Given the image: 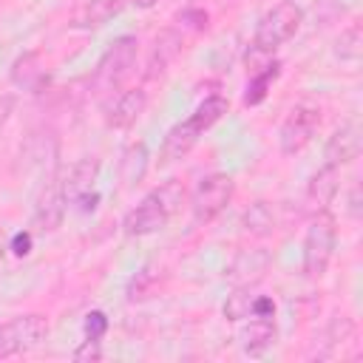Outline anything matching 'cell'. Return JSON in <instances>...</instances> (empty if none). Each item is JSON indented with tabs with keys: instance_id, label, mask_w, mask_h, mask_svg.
<instances>
[{
	"instance_id": "6da1fadb",
	"label": "cell",
	"mask_w": 363,
	"mask_h": 363,
	"mask_svg": "<svg viewBox=\"0 0 363 363\" xmlns=\"http://www.w3.org/2000/svg\"><path fill=\"white\" fill-rule=\"evenodd\" d=\"M184 184L179 179H167L164 184L153 187L122 221L125 235L139 238V235H150L159 233L162 227H167V221L182 210L184 204Z\"/></svg>"
},
{
	"instance_id": "7a4b0ae2",
	"label": "cell",
	"mask_w": 363,
	"mask_h": 363,
	"mask_svg": "<svg viewBox=\"0 0 363 363\" xmlns=\"http://www.w3.org/2000/svg\"><path fill=\"white\" fill-rule=\"evenodd\" d=\"M227 111H230V102H227L224 96H218V94H213V96H207L204 102H199L196 111H193L184 122H176V125L167 130V136H164V142H162L159 162H162V164H170V162L184 159V156L199 145V139H201Z\"/></svg>"
},
{
	"instance_id": "3957f363",
	"label": "cell",
	"mask_w": 363,
	"mask_h": 363,
	"mask_svg": "<svg viewBox=\"0 0 363 363\" xmlns=\"http://www.w3.org/2000/svg\"><path fill=\"white\" fill-rule=\"evenodd\" d=\"M303 23V9L292 0H281L272 9H267L252 31V54L272 57V51L284 43H289Z\"/></svg>"
},
{
	"instance_id": "277c9868",
	"label": "cell",
	"mask_w": 363,
	"mask_h": 363,
	"mask_svg": "<svg viewBox=\"0 0 363 363\" xmlns=\"http://www.w3.org/2000/svg\"><path fill=\"white\" fill-rule=\"evenodd\" d=\"M136 54H139V40L133 34L116 37L105 48V54L99 57V62L94 68V79H91L94 91L99 96H113V91H119L122 82L128 79V74L136 62Z\"/></svg>"
},
{
	"instance_id": "5b68a950",
	"label": "cell",
	"mask_w": 363,
	"mask_h": 363,
	"mask_svg": "<svg viewBox=\"0 0 363 363\" xmlns=\"http://www.w3.org/2000/svg\"><path fill=\"white\" fill-rule=\"evenodd\" d=\"M337 244V221L329 210H315L303 235V275L320 278L329 269V261L335 255Z\"/></svg>"
},
{
	"instance_id": "8992f818",
	"label": "cell",
	"mask_w": 363,
	"mask_h": 363,
	"mask_svg": "<svg viewBox=\"0 0 363 363\" xmlns=\"http://www.w3.org/2000/svg\"><path fill=\"white\" fill-rule=\"evenodd\" d=\"M233 193H235V182L230 173H210L204 176L193 196H190V210H193V221L196 224H210L216 221L227 204L233 201Z\"/></svg>"
},
{
	"instance_id": "52a82bcc",
	"label": "cell",
	"mask_w": 363,
	"mask_h": 363,
	"mask_svg": "<svg viewBox=\"0 0 363 363\" xmlns=\"http://www.w3.org/2000/svg\"><path fill=\"white\" fill-rule=\"evenodd\" d=\"M48 335V318L40 312L17 315L0 323V357H14L37 349Z\"/></svg>"
},
{
	"instance_id": "ba28073f",
	"label": "cell",
	"mask_w": 363,
	"mask_h": 363,
	"mask_svg": "<svg viewBox=\"0 0 363 363\" xmlns=\"http://www.w3.org/2000/svg\"><path fill=\"white\" fill-rule=\"evenodd\" d=\"M318 125H320V108H315V105H309V102L295 105V108L286 113V119L281 122V130H278L281 153H284V156L301 153V150L312 142Z\"/></svg>"
},
{
	"instance_id": "9c48e42d",
	"label": "cell",
	"mask_w": 363,
	"mask_h": 363,
	"mask_svg": "<svg viewBox=\"0 0 363 363\" xmlns=\"http://www.w3.org/2000/svg\"><path fill=\"white\" fill-rule=\"evenodd\" d=\"M65 193H62V176L57 164L45 173L40 193H37V207H34V230L37 233H54L62 224L65 216Z\"/></svg>"
},
{
	"instance_id": "30bf717a",
	"label": "cell",
	"mask_w": 363,
	"mask_h": 363,
	"mask_svg": "<svg viewBox=\"0 0 363 363\" xmlns=\"http://www.w3.org/2000/svg\"><path fill=\"white\" fill-rule=\"evenodd\" d=\"M360 145H363V136H360V125H357L354 119L337 125V128L332 130V136L326 139L323 164H332V167L349 164L352 159L360 156Z\"/></svg>"
},
{
	"instance_id": "8fae6325",
	"label": "cell",
	"mask_w": 363,
	"mask_h": 363,
	"mask_svg": "<svg viewBox=\"0 0 363 363\" xmlns=\"http://www.w3.org/2000/svg\"><path fill=\"white\" fill-rule=\"evenodd\" d=\"M278 326L275 318H247V323L238 329V346L250 357H261L269 346H275Z\"/></svg>"
},
{
	"instance_id": "7c38bea8",
	"label": "cell",
	"mask_w": 363,
	"mask_h": 363,
	"mask_svg": "<svg viewBox=\"0 0 363 363\" xmlns=\"http://www.w3.org/2000/svg\"><path fill=\"white\" fill-rule=\"evenodd\" d=\"M96 179H99V162L94 156L79 159L68 176L62 179V193H65V204H77L82 196L96 190Z\"/></svg>"
},
{
	"instance_id": "4fadbf2b",
	"label": "cell",
	"mask_w": 363,
	"mask_h": 363,
	"mask_svg": "<svg viewBox=\"0 0 363 363\" xmlns=\"http://www.w3.org/2000/svg\"><path fill=\"white\" fill-rule=\"evenodd\" d=\"M147 108V94L142 88H130V91H122L111 105H108V125L111 128H119V130H128Z\"/></svg>"
},
{
	"instance_id": "5bb4252c",
	"label": "cell",
	"mask_w": 363,
	"mask_h": 363,
	"mask_svg": "<svg viewBox=\"0 0 363 363\" xmlns=\"http://www.w3.org/2000/svg\"><path fill=\"white\" fill-rule=\"evenodd\" d=\"M267 269H269V252L267 250H244L233 258L227 275L235 286H252L255 281L264 278Z\"/></svg>"
},
{
	"instance_id": "9a60e30c",
	"label": "cell",
	"mask_w": 363,
	"mask_h": 363,
	"mask_svg": "<svg viewBox=\"0 0 363 363\" xmlns=\"http://www.w3.org/2000/svg\"><path fill=\"white\" fill-rule=\"evenodd\" d=\"M11 82L17 88H26V91H43V85L48 82V71H45V62L37 51H26L14 60L11 65Z\"/></svg>"
},
{
	"instance_id": "2e32d148",
	"label": "cell",
	"mask_w": 363,
	"mask_h": 363,
	"mask_svg": "<svg viewBox=\"0 0 363 363\" xmlns=\"http://www.w3.org/2000/svg\"><path fill=\"white\" fill-rule=\"evenodd\" d=\"M337 190H340V167L323 164V167L309 179L306 201L312 204V210H329V204L335 201Z\"/></svg>"
},
{
	"instance_id": "e0dca14e",
	"label": "cell",
	"mask_w": 363,
	"mask_h": 363,
	"mask_svg": "<svg viewBox=\"0 0 363 363\" xmlns=\"http://www.w3.org/2000/svg\"><path fill=\"white\" fill-rule=\"evenodd\" d=\"M147 164H150V153H147V145L145 142H130L125 150H122V159H119V182L125 190H133L145 173H147Z\"/></svg>"
},
{
	"instance_id": "ac0fdd59",
	"label": "cell",
	"mask_w": 363,
	"mask_h": 363,
	"mask_svg": "<svg viewBox=\"0 0 363 363\" xmlns=\"http://www.w3.org/2000/svg\"><path fill=\"white\" fill-rule=\"evenodd\" d=\"M122 6H125V0H88V3L79 9L74 26H77V28H99V26H105L111 17H116V14L122 11Z\"/></svg>"
},
{
	"instance_id": "d6986e66",
	"label": "cell",
	"mask_w": 363,
	"mask_h": 363,
	"mask_svg": "<svg viewBox=\"0 0 363 363\" xmlns=\"http://www.w3.org/2000/svg\"><path fill=\"white\" fill-rule=\"evenodd\" d=\"M278 77H281V62H278V60H269L264 68H258V71L250 77V82H247L244 105H250V108H252V105H261Z\"/></svg>"
},
{
	"instance_id": "ffe728a7",
	"label": "cell",
	"mask_w": 363,
	"mask_h": 363,
	"mask_svg": "<svg viewBox=\"0 0 363 363\" xmlns=\"http://www.w3.org/2000/svg\"><path fill=\"white\" fill-rule=\"evenodd\" d=\"M179 45H182V37L176 31H164L162 37H156V45H153V54L147 62V79H156L159 74H164L170 60L179 54Z\"/></svg>"
},
{
	"instance_id": "44dd1931",
	"label": "cell",
	"mask_w": 363,
	"mask_h": 363,
	"mask_svg": "<svg viewBox=\"0 0 363 363\" xmlns=\"http://www.w3.org/2000/svg\"><path fill=\"white\" fill-rule=\"evenodd\" d=\"M241 227H244V233H250V235H269L272 230H275V218H272V210H269V204L267 201H255V204H250L247 210H244V216H241Z\"/></svg>"
},
{
	"instance_id": "7402d4cb",
	"label": "cell",
	"mask_w": 363,
	"mask_h": 363,
	"mask_svg": "<svg viewBox=\"0 0 363 363\" xmlns=\"http://www.w3.org/2000/svg\"><path fill=\"white\" fill-rule=\"evenodd\" d=\"M252 306H255V292H250V286H235L224 301V318L247 320L252 318Z\"/></svg>"
},
{
	"instance_id": "603a6c76",
	"label": "cell",
	"mask_w": 363,
	"mask_h": 363,
	"mask_svg": "<svg viewBox=\"0 0 363 363\" xmlns=\"http://www.w3.org/2000/svg\"><path fill=\"white\" fill-rule=\"evenodd\" d=\"M360 45H363V34H360V26H349L346 31H340V37L335 40V54L346 62H354L360 60Z\"/></svg>"
},
{
	"instance_id": "cb8c5ba5",
	"label": "cell",
	"mask_w": 363,
	"mask_h": 363,
	"mask_svg": "<svg viewBox=\"0 0 363 363\" xmlns=\"http://www.w3.org/2000/svg\"><path fill=\"white\" fill-rule=\"evenodd\" d=\"M108 332V315L102 309H91L82 320V335L91 337V340H102Z\"/></svg>"
},
{
	"instance_id": "d4e9b609",
	"label": "cell",
	"mask_w": 363,
	"mask_h": 363,
	"mask_svg": "<svg viewBox=\"0 0 363 363\" xmlns=\"http://www.w3.org/2000/svg\"><path fill=\"white\" fill-rule=\"evenodd\" d=\"M77 363H96V360H102V340H91V337H85L77 349H74V354H71Z\"/></svg>"
},
{
	"instance_id": "484cf974",
	"label": "cell",
	"mask_w": 363,
	"mask_h": 363,
	"mask_svg": "<svg viewBox=\"0 0 363 363\" xmlns=\"http://www.w3.org/2000/svg\"><path fill=\"white\" fill-rule=\"evenodd\" d=\"M179 26L182 28H193V31H204L207 28V11L201 9H187L179 14Z\"/></svg>"
},
{
	"instance_id": "4316f807",
	"label": "cell",
	"mask_w": 363,
	"mask_h": 363,
	"mask_svg": "<svg viewBox=\"0 0 363 363\" xmlns=\"http://www.w3.org/2000/svg\"><path fill=\"white\" fill-rule=\"evenodd\" d=\"M31 230H23V233H17L14 238H11V252L14 255H28L31 252Z\"/></svg>"
},
{
	"instance_id": "83f0119b",
	"label": "cell",
	"mask_w": 363,
	"mask_h": 363,
	"mask_svg": "<svg viewBox=\"0 0 363 363\" xmlns=\"http://www.w3.org/2000/svg\"><path fill=\"white\" fill-rule=\"evenodd\" d=\"M349 216L352 218H360V187L357 184H352V190H349Z\"/></svg>"
},
{
	"instance_id": "f1b7e54d",
	"label": "cell",
	"mask_w": 363,
	"mask_h": 363,
	"mask_svg": "<svg viewBox=\"0 0 363 363\" xmlns=\"http://www.w3.org/2000/svg\"><path fill=\"white\" fill-rule=\"evenodd\" d=\"M11 111H14V96H0V128L9 122Z\"/></svg>"
},
{
	"instance_id": "f546056e",
	"label": "cell",
	"mask_w": 363,
	"mask_h": 363,
	"mask_svg": "<svg viewBox=\"0 0 363 363\" xmlns=\"http://www.w3.org/2000/svg\"><path fill=\"white\" fill-rule=\"evenodd\" d=\"M133 3H136L139 9H153V6L159 3V0H133Z\"/></svg>"
}]
</instances>
